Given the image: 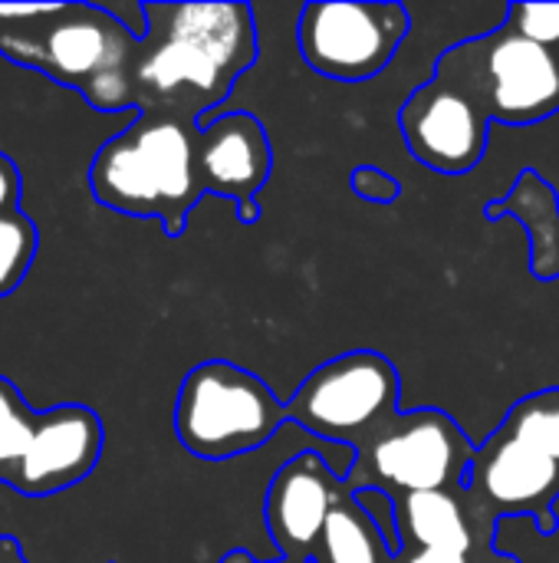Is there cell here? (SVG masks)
<instances>
[{
  "label": "cell",
  "instance_id": "6",
  "mask_svg": "<svg viewBox=\"0 0 559 563\" xmlns=\"http://www.w3.org/2000/svg\"><path fill=\"white\" fill-rule=\"evenodd\" d=\"M474 455V442L448 412H395L356 452V468L346 478V485L349 492L379 488L392 498L418 492L465 495Z\"/></svg>",
  "mask_w": 559,
  "mask_h": 563
},
{
  "label": "cell",
  "instance_id": "17",
  "mask_svg": "<svg viewBox=\"0 0 559 563\" xmlns=\"http://www.w3.org/2000/svg\"><path fill=\"white\" fill-rule=\"evenodd\" d=\"M501 429L559 462V389H544L537 396L521 399L507 412Z\"/></svg>",
  "mask_w": 559,
  "mask_h": 563
},
{
  "label": "cell",
  "instance_id": "22",
  "mask_svg": "<svg viewBox=\"0 0 559 563\" xmlns=\"http://www.w3.org/2000/svg\"><path fill=\"white\" fill-rule=\"evenodd\" d=\"M409 558L402 563H488L474 554H458V551H405Z\"/></svg>",
  "mask_w": 559,
  "mask_h": 563
},
{
  "label": "cell",
  "instance_id": "20",
  "mask_svg": "<svg viewBox=\"0 0 559 563\" xmlns=\"http://www.w3.org/2000/svg\"><path fill=\"white\" fill-rule=\"evenodd\" d=\"M349 188L362 198V201H372V205H392L402 198V185L399 178H392L389 172L376 168V165H359L353 175H349Z\"/></svg>",
  "mask_w": 559,
  "mask_h": 563
},
{
  "label": "cell",
  "instance_id": "21",
  "mask_svg": "<svg viewBox=\"0 0 559 563\" xmlns=\"http://www.w3.org/2000/svg\"><path fill=\"white\" fill-rule=\"evenodd\" d=\"M0 211H20V172L0 152Z\"/></svg>",
  "mask_w": 559,
  "mask_h": 563
},
{
  "label": "cell",
  "instance_id": "7",
  "mask_svg": "<svg viewBox=\"0 0 559 563\" xmlns=\"http://www.w3.org/2000/svg\"><path fill=\"white\" fill-rule=\"evenodd\" d=\"M399 396L402 376L395 363L356 350L316 366L287 402V412L303 432L359 452L399 412Z\"/></svg>",
  "mask_w": 559,
  "mask_h": 563
},
{
  "label": "cell",
  "instance_id": "5",
  "mask_svg": "<svg viewBox=\"0 0 559 563\" xmlns=\"http://www.w3.org/2000/svg\"><path fill=\"white\" fill-rule=\"evenodd\" d=\"M435 73L458 82L491 122L534 125L559 112V53L507 23L445 49Z\"/></svg>",
  "mask_w": 559,
  "mask_h": 563
},
{
  "label": "cell",
  "instance_id": "14",
  "mask_svg": "<svg viewBox=\"0 0 559 563\" xmlns=\"http://www.w3.org/2000/svg\"><path fill=\"white\" fill-rule=\"evenodd\" d=\"M501 214L514 218L527 231L530 244V274L537 280L559 277V195L557 188L534 168H524L507 198L488 205V218L497 221Z\"/></svg>",
  "mask_w": 559,
  "mask_h": 563
},
{
  "label": "cell",
  "instance_id": "15",
  "mask_svg": "<svg viewBox=\"0 0 559 563\" xmlns=\"http://www.w3.org/2000/svg\"><path fill=\"white\" fill-rule=\"evenodd\" d=\"M392 561L389 541L382 538L379 525L356 505L353 492L346 498H339V505L333 508L316 563H385Z\"/></svg>",
  "mask_w": 559,
  "mask_h": 563
},
{
  "label": "cell",
  "instance_id": "1",
  "mask_svg": "<svg viewBox=\"0 0 559 563\" xmlns=\"http://www.w3.org/2000/svg\"><path fill=\"white\" fill-rule=\"evenodd\" d=\"M138 112L158 109L204 122L257 63V23L247 3H142Z\"/></svg>",
  "mask_w": 559,
  "mask_h": 563
},
{
  "label": "cell",
  "instance_id": "18",
  "mask_svg": "<svg viewBox=\"0 0 559 563\" xmlns=\"http://www.w3.org/2000/svg\"><path fill=\"white\" fill-rule=\"evenodd\" d=\"M36 247V224L23 211H0V297H10L26 280Z\"/></svg>",
  "mask_w": 559,
  "mask_h": 563
},
{
  "label": "cell",
  "instance_id": "3",
  "mask_svg": "<svg viewBox=\"0 0 559 563\" xmlns=\"http://www.w3.org/2000/svg\"><path fill=\"white\" fill-rule=\"evenodd\" d=\"M198 132L201 125L191 119L142 109L125 132L96 152L89 165L92 198L128 218H155L168 238H181L204 195Z\"/></svg>",
  "mask_w": 559,
  "mask_h": 563
},
{
  "label": "cell",
  "instance_id": "9",
  "mask_svg": "<svg viewBox=\"0 0 559 563\" xmlns=\"http://www.w3.org/2000/svg\"><path fill=\"white\" fill-rule=\"evenodd\" d=\"M461 498L488 551H494L497 518L527 515L544 534H554L559 528V462L497 426L478 449Z\"/></svg>",
  "mask_w": 559,
  "mask_h": 563
},
{
  "label": "cell",
  "instance_id": "23",
  "mask_svg": "<svg viewBox=\"0 0 559 563\" xmlns=\"http://www.w3.org/2000/svg\"><path fill=\"white\" fill-rule=\"evenodd\" d=\"M0 563H30L26 554H23V548H20V541L10 538V534L0 538Z\"/></svg>",
  "mask_w": 559,
  "mask_h": 563
},
{
  "label": "cell",
  "instance_id": "10",
  "mask_svg": "<svg viewBox=\"0 0 559 563\" xmlns=\"http://www.w3.org/2000/svg\"><path fill=\"white\" fill-rule=\"evenodd\" d=\"M399 125L412 158L438 175H465L488 155V112L438 73L405 99Z\"/></svg>",
  "mask_w": 559,
  "mask_h": 563
},
{
  "label": "cell",
  "instance_id": "16",
  "mask_svg": "<svg viewBox=\"0 0 559 563\" xmlns=\"http://www.w3.org/2000/svg\"><path fill=\"white\" fill-rule=\"evenodd\" d=\"M40 412H33L23 399V393L0 376V485H10L16 465L23 462L33 432H36Z\"/></svg>",
  "mask_w": 559,
  "mask_h": 563
},
{
  "label": "cell",
  "instance_id": "24",
  "mask_svg": "<svg viewBox=\"0 0 559 563\" xmlns=\"http://www.w3.org/2000/svg\"><path fill=\"white\" fill-rule=\"evenodd\" d=\"M221 563H264V561H257V558H250L247 551H231L227 558ZM270 563H293V561H270Z\"/></svg>",
  "mask_w": 559,
  "mask_h": 563
},
{
  "label": "cell",
  "instance_id": "12",
  "mask_svg": "<svg viewBox=\"0 0 559 563\" xmlns=\"http://www.w3.org/2000/svg\"><path fill=\"white\" fill-rule=\"evenodd\" d=\"M198 172L204 195L231 198L241 224L260 218V188L273 172V148L267 129L250 112L208 115L198 132Z\"/></svg>",
  "mask_w": 559,
  "mask_h": 563
},
{
  "label": "cell",
  "instance_id": "2",
  "mask_svg": "<svg viewBox=\"0 0 559 563\" xmlns=\"http://www.w3.org/2000/svg\"><path fill=\"white\" fill-rule=\"evenodd\" d=\"M142 40L102 3H53L49 13L3 23L0 53L76 89L99 112L138 106L135 63Z\"/></svg>",
  "mask_w": 559,
  "mask_h": 563
},
{
  "label": "cell",
  "instance_id": "8",
  "mask_svg": "<svg viewBox=\"0 0 559 563\" xmlns=\"http://www.w3.org/2000/svg\"><path fill=\"white\" fill-rule=\"evenodd\" d=\"M412 16L392 0H323L306 3L297 43L306 66L336 82H369L395 59Z\"/></svg>",
  "mask_w": 559,
  "mask_h": 563
},
{
  "label": "cell",
  "instance_id": "11",
  "mask_svg": "<svg viewBox=\"0 0 559 563\" xmlns=\"http://www.w3.org/2000/svg\"><path fill=\"white\" fill-rule=\"evenodd\" d=\"M349 485L329 468L320 452H300L283 462L267 488L264 521L280 561L316 563L326 521Z\"/></svg>",
  "mask_w": 559,
  "mask_h": 563
},
{
  "label": "cell",
  "instance_id": "4",
  "mask_svg": "<svg viewBox=\"0 0 559 563\" xmlns=\"http://www.w3.org/2000/svg\"><path fill=\"white\" fill-rule=\"evenodd\" d=\"M290 412L273 389L244 366L227 360L198 363L178 389L175 435L204 462H227L267 445Z\"/></svg>",
  "mask_w": 559,
  "mask_h": 563
},
{
  "label": "cell",
  "instance_id": "19",
  "mask_svg": "<svg viewBox=\"0 0 559 563\" xmlns=\"http://www.w3.org/2000/svg\"><path fill=\"white\" fill-rule=\"evenodd\" d=\"M507 26L559 53V3H507Z\"/></svg>",
  "mask_w": 559,
  "mask_h": 563
},
{
  "label": "cell",
  "instance_id": "13",
  "mask_svg": "<svg viewBox=\"0 0 559 563\" xmlns=\"http://www.w3.org/2000/svg\"><path fill=\"white\" fill-rule=\"evenodd\" d=\"M105 432L89 406H56L40 412L33 442L16 465L10 488L23 498H46L79 485L102 459Z\"/></svg>",
  "mask_w": 559,
  "mask_h": 563
}]
</instances>
